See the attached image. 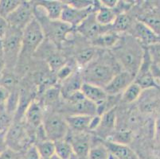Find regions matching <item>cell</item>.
<instances>
[{"mask_svg": "<svg viewBox=\"0 0 160 159\" xmlns=\"http://www.w3.org/2000/svg\"><path fill=\"white\" fill-rule=\"evenodd\" d=\"M42 127L46 138L52 142L65 139L69 131L65 117L54 112L44 116Z\"/></svg>", "mask_w": 160, "mask_h": 159, "instance_id": "obj_6", "label": "cell"}, {"mask_svg": "<svg viewBox=\"0 0 160 159\" xmlns=\"http://www.w3.org/2000/svg\"><path fill=\"white\" fill-rule=\"evenodd\" d=\"M41 159H42V158H41ZM48 159H60V158H59V157H58V156L55 155V154H54V155H53V157H50V158H48Z\"/></svg>", "mask_w": 160, "mask_h": 159, "instance_id": "obj_44", "label": "cell"}, {"mask_svg": "<svg viewBox=\"0 0 160 159\" xmlns=\"http://www.w3.org/2000/svg\"><path fill=\"white\" fill-rule=\"evenodd\" d=\"M70 142L73 150L74 155L78 159H88L91 149V140L88 135L74 132L69 138H65Z\"/></svg>", "mask_w": 160, "mask_h": 159, "instance_id": "obj_14", "label": "cell"}, {"mask_svg": "<svg viewBox=\"0 0 160 159\" xmlns=\"http://www.w3.org/2000/svg\"><path fill=\"white\" fill-rule=\"evenodd\" d=\"M6 65H5V58H4L3 54V49H2V42L0 41V74L3 72V70L5 69Z\"/></svg>", "mask_w": 160, "mask_h": 159, "instance_id": "obj_42", "label": "cell"}, {"mask_svg": "<svg viewBox=\"0 0 160 159\" xmlns=\"http://www.w3.org/2000/svg\"><path fill=\"white\" fill-rule=\"evenodd\" d=\"M45 34L40 23L33 17L22 30V49L18 60L32 56L40 48L45 40Z\"/></svg>", "mask_w": 160, "mask_h": 159, "instance_id": "obj_3", "label": "cell"}, {"mask_svg": "<svg viewBox=\"0 0 160 159\" xmlns=\"http://www.w3.org/2000/svg\"><path fill=\"white\" fill-rule=\"evenodd\" d=\"M6 132L7 131H0V154L8 148L6 140Z\"/></svg>", "mask_w": 160, "mask_h": 159, "instance_id": "obj_41", "label": "cell"}, {"mask_svg": "<svg viewBox=\"0 0 160 159\" xmlns=\"http://www.w3.org/2000/svg\"><path fill=\"white\" fill-rule=\"evenodd\" d=\"M13 121L14 118L8 113L6 105H0V131H7Z\"/></svg>", "mask_w": 160, "mask_h": 159, "instance_id": "obj_35", "label": "cell"}, {"mask_svg": "<svg viewBox=\"0 0 160 159\" xmlns=\"http://www.w3.org/2000/svg\"><path fill=\"white\" fill-rule=\"evenodd\" d=\"M122 71L111 52L99 51L95 59L83 68L81 72L84 82L104 88L116 73Z\"/></svg>", "mask_w": 160, "mask_h": 159, "instance_id": "obj_1", "label": "cell"}, {"mask_svg": "<svg viewBox=\"0 0 160 159\" xmlns=\"http://www.w3.org/2000/svg\"><path fill=\"white\" fill-rule=\"evenodd\" d=\"M151 89L144 90L147 91V94L143 93L142 91L139 100V110L145 113H151L153 112L158 106V100L155 92H151Z\"/></svg>", "mask_w": 160, "mask_h": 159, "instance_id": "obj_25", "label": "cell"}, {"mask_svg": "<svg viewBox=\"0 0 160 159\" xmlns=\"http://www.w3.org/2000/svg\"><path fill=\"white\" fill-rule=\"evenodd\" d=\"M64 107L69 116H90L97 115V106L85 98L81 91L65 98Z\"/></svg>", "mask_w": 160, "mask_h": 159, "instance_id": "obj_7", "label": "cell"}, {"mask_svg": "<svg viewBox=\"0 0 160 159\" xmlns=\"http://www.w3.org/2000/svg\"><path fill=\"white\" fill-rule=\"evenodd\" d=\"M23 116L25 118V123L34 129L38 128L42 125L45 116L42 104L36 100L32 101L25 111Z\"/></svg>", "mask_w": 160, "mask_h": 159, "instance_id": "obj_15", "label": "cell"}, {"mask_svg": "<svg viewBox=\"0 0 160 159\" xmlns=\"http://www.w3.org/2000/svg\"><path fill=\"white\" fill-rule=\"evenodd\" d=\"M97 11V10H96ZM95 11L92 12L88 17L85 18L79 26L77 27V31L78 33L82 36L83 37H85V39H88L89 42H92L95 38H97L99 35L101 33H104V32L108 31V30H111V26L108 27H104V26H100L98 22H97V19H96Z\"/></svg>", "mask_w": 160, "mask_h": 159, "instance_id": "obj_9", "label": "cell"}, {"mask_svg": "<svg viewBox=\"0 0 160 159\" xmlns=\"http://www.w3.org/2000/svg\"><path fill=\"white\" fill-rule=\"evenodd\" d=\"M117 107L111 109L101 115L100 122L98 127L95 131V133L99 138L108 140V138L116 131V121H117Z\"/></svg>", "mask_w": 160, "mask_h": 159, "instance_id": "obj_13", "label": "cell"}, {"mask_svg": "<svg viewBox=\"0 0 160 159\" xmlns=\"http://www.w3.org/2000/svg\"><path fill=\"white\" fill-rule=\"evenodd\" d=\"M83 83H84V81H83L82 74L77 70L69 78L62 82V87H60L61 94L63 99L66 98L77 92L81 91Z\"/></svg>", "mask_w": 160, "mask_h": 159, "instance_id": "obj_18", "label": "cell"}, {"mask_svg": "<svg viewBox=\"0 0 160 159\" xmlns=\"http://www.w3.org/2000/svg\"><path fill=\"white\" fill-rule=\"evenodd\" d=\"M77 66L78 65L75 61H67L66 63L57 72V80L60 82H63L77 71V68H76Z\"/></svg>", "mask_w": 160, "mask_h": 159, "instance_id": "obj_32", "label": "cell"}, {"mask_svg": "<svg viewBox=\"0 0 160 159\" xmlns=\"http://www.w3.org/2000/svg\"><path fill=\"white\" fill-rule=\"evenodd\" d=\"M61 96H62V94H61V87H57L56 85H51L49 87L46 88L44 92H43V104H53L54 103L58 102Z\"/></svg>", "mask_w": 160, "mask_h": 159, "instance_id": "obj_31", "label": "cell"}, {"mask_svg": "<svg viewBox=\"0 0 160 159\" xmlns=\"http://www.w3.org/2000/svg\"><path fill=\"white\" fill-rule=\"evenodd\" d=\"M145 48L148 50L152 64L160 65V42H156Z\"/></svg>", "mask_w": 160, "mask_h": 159, "instance_id": "obj_36", "label": "cell"}, {"mask_svg": "<svg viewBox=\"0 0 160 159\" xmlns=\"http://www.w3.org/2000/svg\"><path fill=\"white\" fill-rule=\"evenodd\" d=\"M119 12L116 8H108L100 4L95 12L96 19L100 26L108 27L112 25Z\"/></svg>", "mask_w": 160, "mask_h": 159, "instance_id": "obj_23", "label": "cell"}, {"mask_svg": "<svg viewBox=\"0 0 160 159\" xmlns=\"http://www.w3.org/2000/svg\"><path fill=\"white\" fill-rule=\"evenodd\" d=\"M33 7V2L22 1L19 6L6 18L10 27L22 30L34 17Z\"/></svg>", "mask_w": 160, "mask_h": 159, "instance_id": "obj_8", "label": "cell"}, {"mask_svg": "<svg viewBox=\"0 0 160 159\" xmlns=\"http://www.w3.org/2000/svg\"><path fill=\"white\" fill-rule=\"evenodd\" d=\"M131 35L133 36L143 47L159 42V37L157 33L142 22L135 21L130 30Z\"/></svg>", "mask_w": 160, "mask_h": 159, "instance_id": "obj_12", "label": "cell"}, {"mask_svg": "<svg viewBox=\"0 0 160 159\" xmlns=\"http://www.w3.org/2000/svg\"><path fill=\"white\" fill-rule=\"evenodd\" d=\"M134 21L128 14L126 12H120L116 16L114 22L111 26V30L118 33L130 31Z\"/></svg>", "mask_w": 160, "mask_h": 159, "instance_id": "obj_26", "label": "cell"}, {"mask_svg": "<svg viewBox=\"0 0 160 159\" xmlns=\"http://www.w3.org/2000/svg\"><path fill=\"white\" fill-rule=\"evenodd\" d=\"M158 37H159V42H160V34L158 35Z\"/></svg>", "mask_w": 160, "mask_h": 159, "instance_id": "obj_45", "label": "cell"}, {"mask_svg": "<svg viewBox=\"0 0 160 159\" xmlns=\"http://www.w3.org/2000/svg\"><path fill=\"white\" fill-rule=\"evenodd\" d=\"M46 61H47L49 68L53 72H57L68 61L62 53L59 52L58 51L51 50L48 52Z\"/></svg>", "mask_w": 160, "mask_h": 159, "instance_id": "obj_29", "label": "cell"}, {"mask_svg": "<svg viewBox=\"0 0 160 159\" xmlns=\"http://www.w3.org/2000/svg\"><path fill=\"white\" fill-rule=\"evenodd\" d=\"M102 143L108 151L110 159H140L128 145L116 143L109 140H104Z\"/></svg>", "mask_w": 160, "mask_h": 159, "instance_id": "obj_16", "label": "cell"}, {"mask_svg": "<svg viewBox=\"0 0 160 159\" xmlns=\"http://www.w3.org/2000/svg\"><path fill=\"white\" fill-rule=\"evenodd\" d=\"M110 52L122 70L136 77L142 64L144 47L131 34L121 36Z\"/></svg>", "mask_w": 160, "mask_h": 159, "instance_id": "obj_2", "label": "cell"}, {"mask_svg": "<svg viewBox=\"0 0 160 159\" xmlns=\"http://www.w3.org/2000/svg\"><path fill=\"white\" fill-rule=\"evenodd\" d=\"M6 140L8 148L19 152H23L32 145L30 144L31 139L26 123L18 119H14L12 124L6 132Z\"/></svg>", "mask_w": 160, "mask_h": 159, "instance_id": "obj_5", "label": "cell"}, {"mask_svg": "<svg viewBox=\"0 0 160 159\" xmlns=\"http://www.w3.org/2000/svg\"><path fill=\"white\" fill-rule=\"evenodd\" d=\"M100 5L104 7H108V8H116L118 4V1L116 0H102L100 1Z\"/></svg>", "mask_w": 160, "mask_h": 159, "instance_id": "obj_43", "label": "cell"}, {"mask_svg": "<svg viewBox=\"0 0 160 159\" xmlns=\"http://www.w3.org/2000/svg\"><path fill=\"white\" fill-rule=\"evenodd\" d=\"M139 21L149 26L158 35L160 34V8H151L141 14Z\"/></svg>", "mask_w": 160, "mask_h": 159, "instance_id": "obj_21", "label": "cell"}, {"mask_svg": "<svg viewBox=\"0 0 160 159\" xmlns=\"http://www.w3.org/2000/svg\"><path fill=\"white\" fill-rule=\"evenodd\" d=\"M10 26L7 22L5 17H2L0 16V41H2L3 37H5L7 30L9 29Z\"/></svg>", "mask_w": 160, "mask_h": 159, "instance_id": "obj_40", "label": "cell"}, {"mask_svg": "<svg viewBox=\"0 0 160 159\" xmlns=\"http://www.w3.org/2000/svg\"><path fill=\"white\" fill-rule=\"evenodd\" d=\"M100 49L93 47L90 44L88 46H83L75 53V61L77 65L85 68L91 61L95 59Z\"/></svg>", "mask_w": 160, "mask_h": 159, "instance_id": "obj_24", "label": "cell"}, {"mask_svg": "<svg viewBox=\"0 0 160 159\" xmlns=\"http://www.w3.org/2000/svg\"><path fill=\"white\" fill-rule=\"evenodd\" d=\"M22 30L9 27L2 42L5 58V69L12 71L17 66L22 49Z\"/></svg>", "mask_w": 160, "mask_h": 159, "instance_id": "obj_4", "label": "cell"}, {"mask_svg": "<svg viewBox=\"0 0 160 159\" xmlns=\"http://www.w3.org/2000/svg\"><path fill=\"white\" fill-rule=\"evenodd\" d=\"M88 159H110V154L107 148L101 142L91 147Z\"/></svg>", "mask_w": 160, "mask_h": 159, "instance_id": "obj_33", "label": "cell"}, {"mask_svg": "<svg viewBox=\"0 0 160 159\" xmlns=\"http://www.w3.org/2000/svg\"><path fill=\"white\" fill-rule=\"evenodd\" d=\"M34 145H35L42 159L50 158L55 154L54 142H52L50 140L36 142Z\"/></svg>", "mask_w": 160, "mask_h": 159, "instance_id": "obj_30", "label": "cell"}, {"mask_svg": "<svg viewBox=\"0 0 160 159\" xmlns=\"http://www.w3.org/2000/svg\"><path fill=\"white\" fill-rule=\"evenodd\" d=\"M94 6L89 7V8L79 9L64 2V7L63 10H62L60 20L67 23V24L70 25L73 29L77 28L92 12H93L97 10V9L95 10Z\"/></svg>", "mask_w": 160, "mask_h": 159, "instance_id": "obj_10", "label": "cell"}, {"mask_svg": "<svg viewBox=\"0 0 160 159\" xmlns=\"http://www.w3.org/2000/svg\"><path fill=\"white\" fill-rule=\"evenodd\" d=\"M22 152L14 151L11 148H7L0 154V159H22Z\"/></svg>", "mask_w": 160, "mask_h": 159, "instance_id": "obj_38", "label": "cell"}, {"mask_svg": "<svg viewBox=\"0 0 160 159\" xmlns=\"http://www.w3.org/2000/svg\"><path fill=\"white\" fill-rule=\"evenodd\" d=\"M142 92V89L140 87V86L136 83L132 82L120 95V100L124 104H132L136 101L139 100Z\"/></svg>", "mask_w": 160, "mask_h": 159, "instance_id": "obj_27", "label": "cell"}, {"mask_svg": "<svg viewBox=\"0 0 160 159\" xmlns=\"http://www.w3.org/2000/svg\"><path fill=\"white\" fill-rule=\"evenodd\" d=\"M120 33L110 30L99 35L97 38L90 42V44L98 49H112L120 41Z\"/></svg>", "mask_w": 160, "mask_h": 159, "instance_id": "obj_19", "label": "cell"}, {"mask_svg": "<svg viewBox=\"0 0 160 159\" xmlns=\"http://www.w3.org/2000/svg\"><path fill=\"white\" fill-rule=\"evenodd\" d=\"M81 92L87 100L93 103L97 106L102 104L108 96L106 94L103 87L86 82H84L82 84Z\"/></svg>", "mask_w": 160, "mask_h": 159, "instance_id": "obj_17", "label": "cell"}, {"mask_svg": "<svg viewBox=\"0 0 160 159\" xmlns=\"http://www.w3.org/2000/svg\"><path fill=\"white\" fill-rule=\"evenodd\" d=\"M64 2L68 4V5L79 9L89 8V7H93L96 4V2H94V1H83V0H81V1H79V0L78 1H67V2Z\"/></svg>", "mask_w": 160, "mask_h": 159, "instance_id": "obj_39", "label": "cell"}, {"mask_svg": "<svg viewBox=\"0 0 160 159\" xmlns=\"http://www.w3.org/2000/svg\"><path fill=\"white\" fill-rule=\"evenodd\" d=\"M55 155L60 159H71L74 155L73 150L70 142L67 139L58 140L54 142Z\"/></svg>", "mask_w": 160, "mask_h": 159, "instance_id": "obj_28", "label": "cell"}, {"mask_svg": "<svg viewBox=\"0 0 160 159\" xmlns=\"http://www.w3.org/2000/svg\"><path fill=\"white\" fill-rule=\"evenodd\" d=\"M92 116H68L65 117L69 130L76 133H84L88 131Z\"/></svg>", "mask_w": 160, "mask_h": 159, "instance_id": "obj_22", "label": "cell"}, {"mask_svg": "<svg viewBox=\"0 0 160 159\" xmlns=\"http://www.w3.org/2000/svg\"><path fill=\"white\" fill-rule=\"evenodd\" d=\"M34 4L43 9L49 19L60 20L64 7L63 2L56 0H43L38 1L37 3Z\"/></svg>", "mask_w": 160, "mask_h": 159, "instance_id": "obj_20", "label": "cell"}, {"mask_svg": "<svg viewBox=\"0 0 160 159\" xmlns=\"http://www.w3.org/2000/svg\"><path fill=\"white\" fill-rule=\"evenodd\" d=\"M22 1L18 0H1L0 1V16L7 18L11 12L19 6Z\"/></svg>", "mask_w": 160, "mask_h": 159, "instance_id": "obj_34", "label": "cell"}, {"mask_svg": "<svg viewBox=\"0 0 160 159\" xmlns=\"http://www.w3.org/2000/svg\"><path fill=\"white\" fill-rule=\"evenodd\" d=\"M134 76L122 70L113 77V78L104 87V90L108 96H120L124 90L134 82Z\"/></svg>", "mask_w": 160, "mask_h": 159, "instance_id": "obj_11", "label": "cell"}, {"mask_svg": "<svg viewBox=\"0 0 160 159\" xmlns=\"http://www.w3.org/2000/svg\"><path fill=\"white\" fill-rule=\"evenodd\" d=\"M22 159H41L38 151L34 144H32L26 151H23Z\"/></svg>", "mask_w": 160, "mask_h": 159, "instance_id": "obj_37", "label": "cell"}]
</instances>
